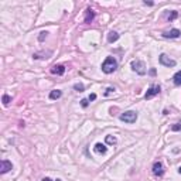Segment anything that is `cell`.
Instances as JSON below:
<instances>
[{
	"label": "cell",
	"instance_id": "8992f818",
	"mask_svg": "<svg viewBox=\"0 0 181 181\" xmlns=\"http://www.w3.org/2000/svg\"><path fill=\"white\" fill-rule=\"evenodd\" d=\"M160 90H161L160 85H152V87L149 88L147 92H146V95H144V98H146V99L153 98V96H156V95L160 94Z\"/></svg>",
	"mask_w": 181,
	"mask_h": 181
},
{
	"label": "cell",
	"instance_id": "83f0119b",
	"mask_svg": "<svg viewBox=\"0 0 181 181\" xmlns=\"http://www.w3.org/2000/svg\"><path fill=\"white\" fill-rule=\"evenodd\" d=\"M55 181H62V180H60V178H57V180H55Z\"/></svg>",
	"mask_w": 181,
	"mask_h": 181
},
{
	"label": "cell",
	"instance_id": "484cf974",
	"mask_svg": "<svg viewBox=\"0 0 181 181\" xmlns=\"http://www.w3.org/2000/svg\"><path fill=\"white\" fill-rule=\"evenodd\" d=\"M41 181H53V180H51V178H48V177H45V178H43Z\"/></svg>",
	"mask_w": 181,
	"mask_h": 181
},
{
	"label": "cell",
	"instance_id": "ffe728a7",
	"mask_svg": "<svg viewBox=\"0 0 181 181\" xmlns=\"http://www.w3.org/2000/svg\"><path fill=\"white\" fill-rule=\"evenodd\" d=\"M47 34H48L47 31H43V33L40 34V37H38V40H40V41H44V38L47 37Z\"/></svg>",
	"mask_w": 181,
	"mask_h": 181
},
{
	"label": "cell",
	"instance_id": "9c48e42d",
	"mask_svg": "<svg viewBox=\"0 0 181 181\" xmlns=\"http://www.w3.org/2000/svg\"><path fill=\"white\" fill-rule=\"evenodd\" d=\"M94 19H95V12L92 9H87V10H85V20H84V23L89 24V23L94 21Z\"/></svg>",
	"mask_w": 181,
	"mask_h": 181
},
{
	"label": "cell",
	"instance_id": "cb8c5ba5",
	"mask_svg": "<svg viewBox=\"0 0 181 181\" xmlns=\"http://www.w3.org/2000/svg\"><path fill=\"white\" fill-rule=\"evenodd\" d=\"M150 75H153V77L156 75V70H154V68H153V70H150Z\"/></svg>",
	"mask_w": 181,
	"mask_h": 181
},
{
	"label": "cell",
	"instance_id": "4316f807",
	"mask_svg": "<svg viewBox=\"0 0 181 181\" xmlns=\"http://www.w3.org/2000/svg\"><path fill=\"white\" fill-rule=\"evenodd\" d=\"M178 173L181 174V166H180V167H178Z\"/></svg>",
	"mask_w": 181,
	"mask_h": 181
},
{
	"label": "cell",
	"instance_id": "5bb4252c",
	"mask_svg": "<svg viewBox=\"0 0 181 181\" xmlns=\"http://www.w3.org/2000/svg\"><path fill=\"white\" fill-rule=\"evenodd\" d=\"M173 81H174V85L180 87V85H181V71H178V72H176V74H174Z\"/></svg>",
	"mask_w": 181,
	"mask_h": 181
},
{
	"label": "cell",
	"instance_id": "52a82bcc",
	"mask_svg": "<svg viewBox=\"0 0 181 181\" xmlns=\"http://www.w3.org/2000/svg\"><path fill=\"white\" fill-rule=\"evenodd\" d=\"M12 169H13L12 161H9V160H2V161H0V173H2V174H6L7 171H10Z\"/></svg>",
	"mask_w": 181,
	"mask_h": 181
},
{
	"label": "cell",
	"instance_id": "5b68a950",
	"mask_svg": "<svg viewBox=\"0 0 181 181\" xmlns=\"http://www.w3.org/2000/svg\"><path fill=\"white\" fill-rule=\"evenodd\" d=\"M153 174L156 176V177H161L163 174H164V166L161 161H156L154 164H153Z\"/></svg>",
	"mask_w": 181,
	"mask_h": 181
},
{
	"label": "cell",
	"instance_id": "ac0fdd59",
	"mask_svg": "<svg viewBox=\"0 0 181 181\" xmlns=\"http://www.w3.org/2000/svg\"><path fill=\"white\" fill-rule=\"evenodd\" d=\"M177 16H178V13H177V12H171V14L169 16V20H170V21H173L174 19H177Z\"/></svg>",
	"mask_w": 181,
	"mask_h": 181
},
{
	"label": "cell",
	"instance_id": "7a4b0ae2",
	"mask_svg": "<svg viewBox=\"0 0 181 181\" xmlns=\"http://www.w3.org/2000/svg\"><path fill=\"white\" fill-rule=\"evenodd\" d=\"M119 119L122 122H126V123H135L136 120H137V113L135 111H128V112H125V113H122L119 116Z\"/></svg>",
	"mask_w": 181,
	"mask_h": 181
},
{
	"label": "cell",
	"instance_id": "8fae6325",
	"mask_svg": "<svg viewBox=\"0 0 181 181\" xmlns=\"http://www.w3.org/2000/svg\"><path fill=\"white\" fill-rule=\"evenodd\" d=\"M94 150H95V153H98V154H105V153L108 152V147L102 143H96L95 144V147H94Z\"/></svg>",
	"mask_w": 181,
	"mask_h": 181
},
{
	"label": "cell",
	"instance_id": "9a60e30c",
	"mask_svg": "<svg viewBox=\"0 0 181 181\" xmlns=\"http://www.w3.org/2000/svg\"><path fill=\"white\" fill-rule=\"evenodd\" d=\"M116 142H118V139H116L115 136H106V143L108 144H116Z\"/></svg>",
	"mask_w": 181,
	"mask_h": 181
},
{
	"label": "cell",
	"instance_id": "3957f363",
	"mask_svg": "<svg viewBox=\"0 0 181 181\" xmlns=\"http://www.w3.org/2000/svg\"><path fill=\"white\" fill-rule=\"evenodd\" d=\"M132 70L135 71V72H137L139 75H144L146 72H147L144 62L140 61V60H135V61H132Z\"/></svg>",
	"mask_w": 181,
	"mask_h": 181
},
{
	"label": "cell",
	"instance_id": "7c38bea8",
	"mask_svg": "<svg viewBox=\"0 0 181 181\" xmlns=\"http://www.w3.org/2000/svg\"><path fill=\"white\" fill-rule=\"evenodd\" d=\"M119 40V34L116 33V31H111V33L108 34V43H115Z\"/></svg>",
	"mask_w": 181,
	"mask_h": 181
},
{
	"label": "cell",
	"instance_id": "e0dca14e",
	"mask_svg": "<svg viewBox=\"0 0 181 181\" xmlns=\"http://www.w3.org/2000/svg\"><path fill=\"white\" fill-rule=\"evenodd\" d=\"M74 89L78 90V92H84L85 87H84V84H75V85H74Z\"/></svg>",
	"mask_w": 181,
	"mask_h": 181
},
{
	"label": "cell",
	"instance_id": "6da1fadb",
	"mask_svg": "<svg viewBox=\"0 0 181 181\" xmlns=\"http://www.w3.org/2000/svg\"><path fill=\"white\" fill-rule=\"evenodd\" d=\"M118 68V61L113 57H106V60L102 62V71L105 74H112Z\"/></svg>",
	"mask_w": 181,
	"mask_h": 181
},
{
	"label": "cell",
	"instance_id": "d6986e66",
	"mask_svg": "<svg viewBox=\"0 0 181 181\" xmlns=\"http://www.w3.org/2000/svg\"><path fill=\"white\" fill-rule=\"evenodd\" d=\"M88 105H89V101H88V99H82V101H81V106L82 108H87Z\"/></svg>",
	"mask_w": 181,
	"mask_h": 181
},
{
	"label": "cell",
	"instance_id": "30bf717a",
	"mask_svg": "<svg viewBox=\"0 0 181 181\" xmlns=\"http://www.w3.org/2000/svg\"><path fill=\"white\" fill-rule=\"evenodd\" d=\"M51 74L54 75H64L65 74V67L64 65H54L51 68Z\"/></svg>",
	"mask_w": 181,
	"mask_h": 181
},
{
	"label": "cell",
	"instance_id": "277c9868",
	"mask_svg": "<svg viewBox=\"0 0 181 181\" xmlns=\"http://www.w3.org/2000/svg\"><path fill=\"white\" fill-rule=\"evenodd\" d=\"M159 61H160V64L161 65H164V67H171V68H173V67H176V64H177V62L174 61V60H171V58L170 57H167V55H166V54H161L160 55V58H159Z\"/></svg>",
	"mask_w": 181,
	"mask_h": 181
},
{
	"label": "cell",
	"instance_id": "7402d4cb",
	"mask_svg": "<svg viewBox=\"0 0 181 181\" xmlns=\"http://www.w3.org/2000/svg\"><path fill=\"white\" fill-rule=\"evenodd\" d=\"M112 92H115V88H108L106 92H105V96H108V95H111Z\"/></svg>",
	"mask_w": 181,
	"mask_h": 181
},
{
	"label": "cell",
	"instance_id": "44dd1931",
	"mask_svg": "<svg viewBox=\"0 0 181 181\" xmlns=\"http://www.w3.org/2000/svg\"><path fill=\"white\" fill-rule=\"evenodd\" d=\"M171 130H174V132H178V130H181V125H174V126H171Z\"/></svg>",
	"mask_w": 181,
	"mask_h": 181
},
{
	"label": "cell",
	"instance_id": "4fadbf2b",
	"mask_svg": "<svg viewBox=\"0 0 181 181\" xmlns=\"http://www.w3.org/2000/svg\"><path fill=\"white\" fill-rule=\"evenodd\" d=\"M62 96V92L61 90H58V89H55V90H51L50 92V99L51 101H55V99H60Z\"/></svg>",
	"mask_w": 181,
	"mask_h": 181
},
{
	"label": "cell",
	"instance_id": "603a6c76",
	"mask_svg": "<svg viewBox=\"0 0 181 181\" xmlns=\"http://www.w3.org/2000/svg\"><path fill=\"white\" fill-rule=\"evenodd\" d=\"M96 99V94H90L89 98H88V101H95Z\"/></svg>",
	"mask_w": 181,
	"mask_h": 181
},
{
	"label": "cell",
	"instance_id": "2e32d148",
	"mask_svg": "<svg viewBox=\"0 0 181 181\" xmlns=\"http://www.w3.org/2000/svg\"><path fill=\"white\" fill-rule=\"evenodd\" d=\"M2 101H3V105H4V106H7L9 103L12 102V98H10L9 95H3V99H2Z\"/></svg>",
	"mask_w": 181,
	"mask_h": 181
},
{
	"label": "cell",
	"instance_id": "ba28073f",
	"mask_svg": "<svg viewBox=\"0 0 181 181\" xmlns=\"http://www.w3.org/2000/svg\"><path fill=\"white\" fill-rule=\"evenodd\" d=\"M180 36H181V31L178 29H173V30H169V31L163 33V37L164 38H178Z\"/></svg>",
	"mask_w": 181,
	"mask_h": 181
},
{
	"label": "cell",
	"instance_id": "d4e9b609",
	"mask_svg": "<svg viewBox=\"0 0 181 181\" xmlns=\"http://www.w3.org/2000/svg\"><path fill=\"white\" fill-rule=\"evenodd\" d=\"M144 4H146V6H153L152 2H144Z\"/></svg>",
	"mask_w": 181,
	"mask_h": 181
}]
</instances>
